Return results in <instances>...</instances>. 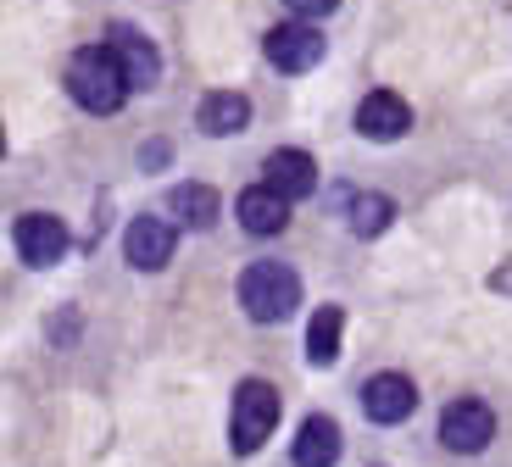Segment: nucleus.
<instances>
[{
	"mask_svg": "<svg viewBox=\"0 0 512 467\" xmlns=\"http://www.w3.org/2000/svg\"><path fill=\"white\" fill-rule=\"evenodd\" d=\"M128 73L117 67V56L106 51V45H84V51L67 62V95H73L84 112H117V106L128 101Z\"/></svg>",
	"mask_w": 512,
	"mask_h": 467,
	"instance_id": "nucleus-1",
	"label": "nucleus"
},
{
	"mask_svg": "<svg viewBox=\"0 0 512 467\" xmlns=\"http://www.w3.org/2000/svg\"><path fill=\"white\" fill-rule=\"evenodd\" d=\"M295 301H301V278H295V267L284 262H251L240 273V306L251 323H284V317L295 312Z\"/></svg>",
	"mask_w": 512,
	"mask_h": 467,
	"instance_id": "nucleus-2",
	"label": "nucleus"
},
{
	"mask_svg": "<svg viewBox=\"0 0 512 467\" xmlns=\"http://www.w3.org/2000/svg\"><path fill=\"white\" fill-rule=\"evenodd\" d=\"M273 429H279V390H273L268 379H245L240 390H234V423H229L234 451L240 456L262 451Z\"/></svg>",
	"mask_w": 512,
	"mask_h": 467,
	"instance_id": "nucleus-3",
	"label": "nucleus"
},
{
	"mask_svg": "<svg viewBox=\"0 0 512 467\" xmlns=\"http://www.w3.org/2000/svg\"><path fill=\"white\" fill-rule=\"evenodd\" d=\"M496 440V412L485 401H451L446 417H440V445L457 456H479Z\"/></svg>",
	"mask_w": 512,
	"mask_h": 467,
	"instance_id": "nucleus-4",
	"label": "nucleus"
},
{
	"mask_svg": "<svg viewBox=\"0 0 512 467\" xmlns=\"http://www.w3.org/2000/svg\"><path fill=\"white\" fill-rule=\"evenodd\" d=\"M173 251H179V223L173 217H134L123 234V256L140 273H156V267L173 262Z\"/></svg>",
	"mask_w": 512,
	"mask_h": 467,
	"instance_id": "nucleus-5",
	"label": "nucleus"
},
{
	"mask_svg": "<svg viewBox=\"0 0 512 467\" xmlns=\"http://www.w3.org/2000/svg\"><path fill=\"white\" fill-rule=\"evenodd\" d=\"M106 51L117 56V67L128 73V84H134V89H151L156 78H162V56H156V45L134 23H112V28H106Z\"/></svg>",
	"mask_w": 512,
	"mask_h": 467,
	"instance_id": "nucleus-6",
	"label": "nucleus"
},
{
	"mask_svg": "<svg viewBox=\"0 0 512 467\" xmlns=\"http://www.w3.org/2000/svg\"><path fill=\"white\" fill-rule=\"evenodd\" d=\"M362 412H368L373 423H407V417L418 412V390H412L407 373H373V379L362 384Z\"/></svg>",
	"mask_w": 512,
	"mask_h": 467,
	"instance_id": "nucleus-7",
	"label": "nucleus"
},
{
	"mask_svg": "<svg viewBox=\"0 0 512 467\" xmlns=\"http://www.w3.org/2000/svg\"><path fill=\"white\" fill-rule=\"evenodd\" d=\"M268 62L279 73H307V67L323 62V34L307 23H279L268 28Z\"/></svg>",
	"mask_w": 512,
	"mask_h": 467,
	"instance_id": "nucleus-8",
	"label": "nucleus"
},
{
	"mask_svg": "<svg viewBox=\"0 0 512 467\" xmlns=\"http://www.w3.org/2000/svg\"><path fill=\"white\" fill-rule=\"evenodd\" d=\"M17 251H23L28 267H56L67 256V223L51 212H28L17 223Z\"/></svg>",
	"mask_w": 512,
	"mask_h": 467,
	"instance_id": "nucleus-9",
	"label": "nucleus"
},
{
	"mask_svg": "<svg viewBox=\"0 0 512 467\" xmlns=\"http://www.w3.org/2000/svg\"><path fill=\"white\" fill-rule=\"evenodd\" d=\"M412 128V106L401 101V95H390V89H373L368 101L357 106V134L373 139V145H384V139H401Z\"/></svg>",
	"mask_w": 512,
	"mask_h": 467,
	"instance_id": "nucleus-10",
	"label": "nucleus"
},
{
	"mask_svg": "<svg viewBox=\"0 0 512 467\" xmlns=\"http://www.w3.org/2000/svg\"><path fill=\"white\" fill-rule=\"evenodd\" d=\"M340 451H346V440H340V423H334V417H307V423L295 429L290 462H295V467H334V462H340Z\"/></svg>",
	"mask_w": 512,
	"mask_h": 467,
	"instance_id": "nucleus-11",
	"label": "nucleus"
},
{
	"mask_svg": "<svg viewBox=\"0 0 512 467\" xmlns=\"http://www.w3.org/2000/svg\"><path fill=\"white\" fill-rule=\"evenodd\" d=\"M240 228H245V234L273 240V234H284V228H290V201H284L273 184H256V190L240 195Z\"/></svg>",
	"mask_w": 512,
	"mask_h": 467,
	"instance_id": "nucleus-12",
	"label": "nucleus"
},
{
	"mask_svg": "<svg viewBox=\"0 0 512 467\" xmlns=\"http://www.w3.org/2000/svg\"><path fill=\"white\" fill-rule=\"evenodd\" d=\"M268 184L284 201H301V195L318 190V162L307 151H273L268 156Z\"/></svg>",
	"mask_w": 512,
	"mask_h": 467,
	"instance_id": "nucleus-13",
	"label": "nucleus"
},
{
	"mask_svg": "<svg viewBox=\"0 0 512 467\" xmlns=\"http://www.w3.org/2000/svg\"><path fill=\"white\" fill-rule=\"evenodd\" d=\"M195 117H201L206 134H240L245 123H251V101L245 95H234V89H212V95H201V106H195Z\"/></svg>",
	"mask_w": 512,
	"mask_h": 467,
	"instance_id": "nucleus-14",
	"label": "nucleus"
},
{
	"mask_svg": "<svg viewBox=\"0 0 512 467\" xmlns=\"http://www.w3.org/2000/svg\"><path fill=\"white\" fill-rule=\"evenodd\" d=\"M167 212L179 228H212L218 223V190L212 184H179L167 195Z\"/></svg>",
	"mask_w": 512,
	"mask_h": 467,
	"instance_id": "nucleus-15",
	"label": "nucleus"
},
{
	"mask_svg": "<svg viewBox=\"0 0 512 467\" xmlns=\"http://www.w3.org/2000/svg\"><path fill=\"white\" fill-rule=\"evenodd\" d=\"M340 334H346V312L340 306H318L307 323V356L312 367H329L334 356H340Z\"/></svg>",
	"mask_w": 512,
	"mask_h": 467,
	"instance_id": "nucleus-16",
	"label": "nucleus"
},
{
	"mask_svg": "<svg viewBox=\"0 0 512 467\" xmlns=\"http://www.w3.org/2000/svg\"><path fill=\"white\" fill-rule=\"evenodd\" d=\"M390 217H396V206L384 201V195H357V201H351V234L373 240V234L390 228Z\"/></svg>",
	"mask_w": 512,
	"mask_h": 467,
	"instance_id": "nucleus-17",
	"label": "nucleus"
},
{
	"mask_svg": "<svg viewBox=\"0 0 512 467\" xmlns=\"http://www.w3.org/2000/svg\"><path fill=\"white\" fill-rule=\"evenodd\" d=\"M284 6H290L295 17H329L340 0H284Z\"/></svg>",
	"mask_w": 512,
	"mask_h": 467,
	"instance_id": "nucleus-18",
	"label": "nucleus"
}]
</instances>
